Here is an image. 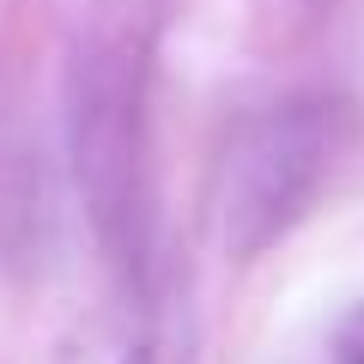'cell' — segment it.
<instances>
[{"mask_svg": "<svg viewBox=\"0 0 364 364\" xmlns=\"http://www.w3.org/2000/svg\"><path fill=\"white\" fill-rule=\"evenodd\" d=\"M152 0H97L67 61V152L85 219L128 279L146 273V97H152Z\"/></svg>", "mask_w": 364, "mask_h": 364, "instance_id": "obj_1", "label": "cell"}, {"mask_svg": "<svg viewBox=\"0 0 364 364\" xmlns=\"http://www.w3.org/2000/svg\"><path fill=\"white\" fill-rule=\"evenodd\" d=\"M352 146V109L340 97H273L225 134L213 158V237L231 261H255L322 200Z\"/></svg>", "mask_w": 364, "mask_h": 364, "instance_id": "obj_2", "label": "cell"}, {"mask_svg": "<svg viewBox=\"0 0 364 364\" xmlns=\"http://www.w3.org/2000/svg\"><path fill=\"white\" fill-rule=\"evenodd\" d=\"M97 364H140V346H128V340H122V346H109Z\"/></svg>", "mask_w": 364, "mask_h": 364, "instance_id": "obj_4", "label": "cell"}, {"mask_svg": "<svg viewBox=\"0 0 364 364\" xmlns=\"http://www.w3.org/2000/svg\"><path fill=\"white\" fill-rule=\"evenodd\" d=\"M334 358L340 364H364V304H352L334 322Z\"/></svg>", "mask_w": 364, "mask_h": 364, "instance_id": "obj_3", "label": "cell"}]
</instances>
